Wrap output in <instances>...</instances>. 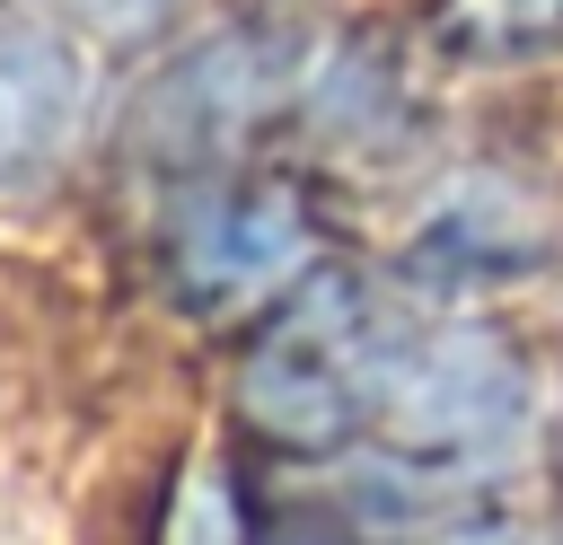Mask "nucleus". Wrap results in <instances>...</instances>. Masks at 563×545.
Segmentation results:
<instances>
[{"instance_id":"nucleus-1","label":"nucleus","mask_w":563,"mask_h":545,"mask_svg":"<svg viewBox=\"0 0 563 545\" xmlns=\"http://www.w3.org/2000/svg\"><path fill=\"white\" fill-rule=\"evenodd\" d=\"M70 114H79V70L70 53L9 18L0 9V167H26V158H53L70 141Z\"/></svg>"},{"instance_id":"nucleus-2","label":"nucleus","mask_w":563,"mask_h":545,"mask_svg":"<svg viewBox=\"0 0 563 545\" xmlns=\"http://www.w3.org/2000/svg\"><path fill=\"white\" fill-rule=\"evenodd\" d=\"M70 9H88V18H106V26H141V18H158L167 0H70Z\"/></svg>"}]
</instances>
